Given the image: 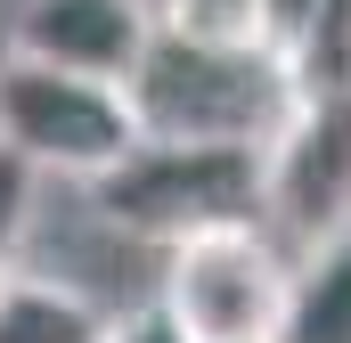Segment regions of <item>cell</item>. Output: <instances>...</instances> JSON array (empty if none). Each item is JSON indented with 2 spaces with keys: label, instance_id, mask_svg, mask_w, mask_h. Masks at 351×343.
I'll use <instances>...</instances> for the list:
<instances>
[{
  "label": "cell",
  "instance_id": "obj_7",
  "mask_svg": "<svg viewBox=\"0 0 351 343\" xmlns=\"http://www.w3.org/2000/svg\"><path fill=\"white\" fill-rule=\"evenodd\" d=\"M114 327L123 319H106V303H90L82 286L49 270L0 278V343H114Z\"/></svg>",
  "mask_w": 351,
  "mask_h": 343
},
{
  "label": "cell",
  "instance_id": "obj_3",
  "mask_svg": "<svg viewBox=\"0 0 351 343\" xmlns=\"http://www.w3.org/2000/svg\"><path fill=\"white\" fill-rule=\"evenodd\" d=\"M139 106L106 74L41 66V58H0V147H16L41 180H98L139 147Z\"/></svg>",
  "mask_w": 351,
  "mask_h": 343
},
{
  "label": "cell",
  "instance_id": "obj_4",
  "mask_svg": "<svg viewBox=\"0 0 351 343\" xmlns=\"http://www.w3.org/2000/svg\"><path fill=\"white\" fill-rule=\"evenodd\" d=\"M269 237L286 261L351 237V82L294 90L269 131Z\"/></svg>",
  "mask_w": 351,
  "mask_h": 343
},
{
  "label": "cell",
  "instance_id": "obj_8",
  "mask_svg": "<svg viewBox=\"0 0 351 343\" xmlns=\"http://www.w3.org/2000/svg\"><path fill=\"white\" fill-rule=\"evenodd\" d=\"M269 343H351V237L319 246L294 261L286 278V311Z\"/></svg>",
  "mask_w": 351,
  "mask_h": 343
},
{
  "label": "cell",
  "instance_id": "obj_10",
  "mask_svg": "<svg viewBox=\"0 0 351 343\" xmlns=\"http://www.w3.org/2000/svg\"><path fill=\"white\" fill-rule=\"evenodd\" d=\"M33 204H41V172L25 164L16 147H0V278L16 270V246L33 229Z\"/></svg>",
  "mask_w": 351,
  "mask_h": 343
},
{
  "label": "cell",
  "instance_id": "obj_11",
  "mask_svg": "<svg viewBox=\"0 0 351 343\" xmlns=\"http://www.w3.org/2000/svg\"><path fill=\"white\" fill-rule=\"evenodd\" d=\"M114 343H188V335H180V327H172V311L156 303V311H131V319L114 327Z\"/></svg>",
  "mask_w": 351,
  "mask_h": 343
},
{
  "label": "cell",
  "instance_id": "obj_2",
  "mask_svg": "<svg viewBox=\"0 0 351 343\" xmlns=\"http://www.w3.org/2000/svg\"><path fill=\"white\" fill-rule=\"evenodd\" d=\"M123 90L147 139H262L269 147V131L294 106L286 58H269L262 41H204L180 25H156Z\"/></svg>",
  "mask_w": 351,
  "mask_h": 343
},
{
  "label": "cell",
  "instance_id": "obj_1",
  "mask_svg": "<svg viewBox=\"0 0 351 343\" xmlns=\"http://www.w3.org/2000/svg\"><path fill=\"white\" fill-rule=\"evenodd\" d=\"M90 213L139 246H196L221 229H269V147L262 139H139L90 180Z\"/></svg>",
  "mask_w": 351,
  "mask_h": 343
},
{
  "label": "cell",
  "instance_id": "obj_6",
  "mask_svg": "<svg viewBox=\"0 0 351 343\" xmlns=\"http://www.w3.org/2000/svg\"><path fill=\"white\" fill-rule=\"evenodd\" d=\"M147 41H156V8L147 0H25L16 25H8L16 58L106 74V82H131V66L147 58Z\"/></svg>",
  "mask_w": 351,
  "mask_h": 343
},
{
  "label": "cell",
  "instance_id": "obj_9",
  "mask_svg": "<svg viewBox=\"0 0 351 343\" xmlns=\"http://www.w3.org/2000/svg\"><path fill=\"white\" fill-rule=\"evenodd\" d=\"M327 82H351V0H319L311 41L294 58V90H327Z\"/></svg>",
  "mask_w": 351,
  "mask_h": 343
},
{
  "label": "cell",
  "instance_id": "obj_5",
  "mask_svg": "<svg viewBox=\"0 0 351 343\" xmlns=\"http://www.w3.org/2000/svg\"><path fill=\"white\" fill-rule=\"evenodd\" d=\"M286 278L294 261L269 229H221V237L172 246L164 311L188 343H269L286 311Z\"/></svg>",
  "mask_w": 351,
  "mask_h": 343
}]
</instances>
